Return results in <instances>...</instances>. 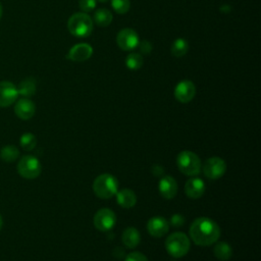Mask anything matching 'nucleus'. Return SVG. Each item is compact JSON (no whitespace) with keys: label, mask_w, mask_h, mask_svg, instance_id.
<instances>
[{"label":"nucleus","mask_w":261,"mask_h":261,"mask_svg":"<svg viewBox=\"0 0 261 261\" xmlns=\"http://www.w3.org/2000/svg\"><path fill=\"white\" fill-rule=\"evenodd\" d=\"M190 237L199 246H210L220 237L218 224L208 217H199L190 226Z\"/></svg>","instance_id":"obj_1"},{"label":"nucleus","mask_w":261,"mask_h":261,"mask_svg":"<svg viewBox=\"0 0 261 261\" xmlns=\"http://www.w3.org/2000/svg\"><path fill=\"white\" fill-rule=\"evenodd\" d=\"M93 191L98 198L109 199L118 191V181L112 174L102 173L94 179Z\"/></svg>","instance_id":"obj_2"},{"label":"nucleus","mask_w":261,"mask_h":261,"mask_svg":"<svg viewBox=\"0 0 261 261\" xmlns=\"http://www.w3.org/2000/svg\"><path fill=\"white\" fill-rule=\"evenodd\" d=\"M67 28L69 33L74 37L86 38L93 31V20L87 13L76 12L69 17Z\"/></svg>","instance_id":"obj_3"},{"label":"nucleus","mask_w":261,"mask_h":261,"mask_svg":"<svg viewBox=\"0 0 261 261\" xmlns=\"http://www.w3.org/2000/svg\"><path fill=\"white\" fill-rule=\"evenodd\" d=\"M178 170L188 176L198 175L201 171L202 163L199 156L189 150H184L176 157Z\"/></svg>","instance_id":"obj_4"},{"label":"nucleus","mask_w":261,"mask_h":261,"mask_svg":"<svg viewBox=\"0 0 261 261\" xmlns=\"http://www.w3.org/2000/svg\"><path fill=\"white\" fill-rule=\"evenodd\" d=\"M190 240L184 232L176 231L168 236L165 241V249L174 258L184 257L190 250Z\"/></svg>","instance_id":"obj_5"},{"label":"nucleus","mask_w":261,"mask_h":261,"mask_svg":"<svg viewBox=\"0 0 261 261\" xmlns=\"http://www.w3.org/2000/svg\"><path fill=\"white\" fill-rule=\"evenodd\" d=\"M42 171V165L39 159L32 155L22 156L17 163V172L20 176L33 179L40 175Z\"/></svg>","instance_id":"obj_6"},{"label":"nucleus","mask_w":261,"mask_h":261,"mask_svg":"<svg viewBox=\"0 0 261 261\" xmlns=\"http://www.w3.org/2000/svg\"><path fill=\"white\" fill-rule=\"evenodd\" d=\"M201 169L206 177L210 179H217L225 173L226 163L222 158L214 156L206 159Z\"/></svg>","instance_id":"obj_7"},{"label":"nucleus","mask_w":261,"mask_h":261,"mask_svg":"<svg viewBox=\"0 0 261 261\" xmlns=\"http://www.w3.org/2000/svg\"><path fill=\"white\" fill-rule=\"evenodd\" d=\"M94 225L100 231L110 230L116 222L115 213L109 208H101L94 215Z\"/></svg>","instance_id":"obj_8"},{"label":"nucleus","mask_w":261,"mask_h":261,"mask_svg":"<svg viewBox=\"0 0 261 261\" xmlns=\"http://www.w3.org/2000/svg\"><path fill=\"white\" fill-rule=\"evenodd\" d=\"M116 43L120 49L124 51H130L139 46L140 38L136 31L127 28L118 32Z\"/></svg>","instance_id":"obj_9"},{"label":"nucleus","mask_w":261,"mask_h":261,"mask_svg":"<svg viewBox=\"0 0 261 261\" xmlns=\"http://www.w3.org/2000/svg\"><path fill=\"white\" fill-rule=\"evenodd\" d=\"M196 95V87L192 81H180L174 89V97L180 103H188Z\"/></svg>","instance_id":"obj_10"},{"label":"nucleus","mask_w":261,"mask_h":261,"mask_svg":"<svg viewBox=\"0 0 261 261\" xmlns=\"http://www.w3.org/2000/svg\"><path fill=\"white\" fill-rule=\"evenodd\" d=\"M18 97L17 88L8 81L0 82V107H8Z\"/></svg>","instance_id":"obj_11"},{"label":"nucleus","mask_w":261,"mask_h":261,"mask_svg":"<svg viewBox=\"0 0 261 261\" xmlns=\"http://www.w3.org/2000/svg\"><path fill=\"white\" fill-rule=\"evenodd\" d=\"M147 229L151 236L155 238H161L168 232L169 223L165 218L161 216H154L149 219L147 223Z\"/></svg>","instance_id":"obj_12"},{"label":"nucleus","mask_w":261,"mask_h":261,"mask_svg":"<svg viewBox=\"0 0 261 261\" xmlns=\"http://www.w3.org/2000/svg\"><path fill=\"white\" fill-rule=\"evenodd\" d=\"M93 54V48L91 45L87 43H80L74 46H72L66 56L67 59L71 61H85L89 59Z\"/></svg>","instance_id":"obj_13"},{"label":"nucleus","mask_w":261,"mask_h":261,"mask_svg":"<svg viewBox=\"0 0 261 261\" xmlns=\"http://www.w3.org/2000/svg\"><path fill=\"white\" fill-rule=\"evenodd\" d=\"M205 182L200 177H191L186 181L185 193L191 199H199L205 193Z\"/></svg>","instance_id":"obj_14"},{"label":"nucleus","mask_w":261,"mask_h":261,"mask_svg":"<svg viewBox=\"0 0 261 261\" xmlns=\"http://www.w3.org/2000/svg\"><path fill=\"white\" fill-rule=\"evenodd\" d=\"M158 189H159L160 195L164 199L170 200L174 198L177 193L176 180L170 175H163L159 180Z\"/></svg>","instance_id":"obj_15"},{"label":"nucleus","mask_w":261,"mask_h":261,"mask_svg":"<svg viewBox=\"0 0 261 261\" xmlns=\"http://www.w3.org/2000/svg\"><path fill=\"white\" fill-rule=\"evenodd\" d=\"M35 111H36L35 103L29 98L19 99L14 106L15 114L17 115V117L23 120H28L32 118L35 114Z\"/></svg>","instance_id":"obj_16"},{"label":"nucleus","mask_w":261,"mask_h":261,"mask_svg":"<svg viewBox=\"0 0 261 261\" xmlns=\"http://www.w3.org/2000/svg\"><path fill=\"white\" fill-rule=\"evenodd\" d=\"M115 196L118 205L123 208H133L137 203V196L130 189H122L120 191H117Z\"/></svg>","instance_id":"obj_17"},{"label":"nucleus","mask_w":261,"mask_h":261,"mask_svg":"<svg viewBox=\"0 0 261 261\" xmlns=\"http://www.w3.org/2000/svg\"><path fill=\"white\" fill-rule=\"evenodd\" d=\"M121 240L122 243L124 244V246L128 249H134L136 248L140 242H141V234L140 231L135 228V227H126L121 236Z\"/></svg>","instance_id":"obj_18"},{"label":"nucleus","mask_w":261,"mask_h":261,"mask_svg":"<svg viewBox=\"0 0 261 261\" xmlns=\"http://www.w3.org/2000/svg\"><path fill=\"white\" fill-rule=\"evenodd\" d=\"M16 88L18 95L22 96L23 98H30L36 93V82L32 77H28L21 81Z\"/></svg>","instance_id":"obj_19"},{"label":"nucleus","mask_w":261,"mask_h":261,"mask_svg":"<svg viewBox=\"0 0 261 261\" xmlns=\"http://www.w3.org/2000/svg\"><path fill=\"white\" fill-rule=\"evenodd\" d=\"M213 253L217 259L225 261V260H228L231 258L232 249H231L230 245H228L227 243L220 242L215 245V247L213 249Z\"/></svg>","instance_id":"obj_20"},{"label":"nucleus","mask_w":261,"mask_h":261,"mask_svg":"<svg viewBox=\"0 0 261 261\" xmlns=\"http://www.w3.org/2000/svg\"><path fill=\"white\" fill-rule=\"evenodd\" d=\"M112 13L105 8H100L94 13V21L99 27H108L112 21Z\"/></svg>","instance_id":"obj_21"},{"label":"nucleus","mask_w":261,"mask_h":261,"mask_svg":"<svg viewBox=\"0 0 261 261\" xmlns=\"http://www.w3.org/2000/svg\"><path fill=\"white\" fill-rule=\"evenodd\" d=\"M188 50H189V43L186 39H182V38L175 39L171 44V48H170L171 54L174 57H182L184 55L187 54Z\"/></svg>","instance_id":"obj_22"},{"label":"nucleus","mask_w":261,"mask_h":261,"mask_svg":"<svg viewBox=\"0 0 261 261\" xmlns=\"http://www.w3.org/2000/svg\"><path fill=\"white\" fill-rule=\"evenodd\" d=\"M19 156L18 149L13 145H7L4 146L0 151V157L5 162H13L15 161Z\"/></svg>","instance_id":"obj_23"},{"label":"nucleus","mask_w":261,"mask_h":261,"mask_svg":"<svg viewBox=\"0 0 261 261\" xmlns=\"http://www.w3.org/2000/svg\"><path fill=\"white\" fill-rule=\"evenodd\" d=\"M143 57L139 53H130L125 58V65L128 69L137 70L142 67L143 65Z\"/></svg>","instance_id":"obj_24"},{"label":"nucleus","mask_w":261,"mask_h":261,"mask_svg":"<svg viewBox=\"0 0 261 261\" xmlns=\"http://www.w3.org/2000/svg\"><path fill=\"white\" fill-rule=\"evenodd\" d=\"M20 146L25 151H32L37 145V138L32 133H24L19 138Z\"/></svg>","instance_id":"obj_25"},{"label":"nucleus","mask_w":261,"mask_h":261,"mask_svg":"<svg viewBox=\"0 0 261 261\" xmlns=\"http://www.w3.org/2000/svg\"><path fill=\"white\" fill-rule=\"evenodd\" d=\"M111 6L113 10L118 14H124L129 10V0H111Z\"/></svg>","instance_id":"obj_26"},{"label":"nucleus","mask_w":261,"mask_h":261,"mask_svg":"<svg viewBox=\"0 0 261 261\" xmlns=\"http://www.w3.org/2000/svg\"><path fill=\"white\" fill-rule=\"evenodd\" d=\"M97 0H80L79 6L84 12H90L96 7Z\"/></svg>","instance_id":"obj_27"},{"label":"nucleus","mask_w":261,"mask_h":261,"mask_svg":"<svg viewBox=\"0 0 261 261\" xmlns=\"http://www.w3.org/2000/svg\"><path fill=\"white\" fill-rule=\"evenodd\" d=\"M124 261H148V259L140 252H132L125 257Z\"/></svg>","instance_id":"obj_28"},{"label":"nucleus","mask_w":261,"mask_h":261,"mask_svg":"<svg viewBox=\"0 0 261 261\" xmlns=\"http://www.w3.org/2000/svg\"><path fill=\"white\" fill-rule=\"evenodd\" d=\"M170 223L173 226H181L185 223V218L181 214H173L170 218Z\"/></svg>","instance_id":"obj_29"},{"label":"nucleus","mask_w":261,"mask_h":261,"mask_svg":"<svg viewBox=\"0 0 261 261\" xmlns=\"http://www.w3.org/2000/svg\"><path fill=\"white\" fill-rule=\"evenodd\" d=\"M139 46H140V48H141V51H142L143 53H146V54H148V53L151 51V49H152L150 43L147 42V41L142 42V43H139Z\"/></svg>","instance_id":"obj_30"},{"label":"nucleus","mask_w":261,"mask_h":261,"mask_svg":"<svg viewBox=\"0 0 261 261\" xmlns=\"http://www.w3.org/2000/svg\"><path fill=\"white\" fill-rule=\"evenodd\" d=\"M163 171H164V169H163V167H162L161 165L155 164V165L152 166V173H153V175H155V176H160V175H162V174H163Z\"/></svg>","instance_id":"obj_31"},{"label":"nucleus","mask_w":261,"mask_h":261,"mask_svg":"<svg viewBox=\"0 0 261 261\" xmlns=\"http://www.w3.org/2000/svg\"><path fill=\"white\" fill-rule=\"evenodd\" d=\"M2 13H3V9H2V5H1V3H0V19H1Z\"/></svg>","instance_id":"obj_32"},{"label":"nucleus","mask_w":261,"mask_h":261,"mask_svg":"<svg viewBox=\"0 0 261 261\" xmlns=\"http://www.w3.org/2000/svg\"><path fill=\"white\" fill-rule=\"evenodd\" d=\"M2 224H3V220H2V217H1V215H0V229L2 228Z\"/></svg>","instance_id":"obj_33"},{"label":"nucleus","mask_w":261,"mask_h":261,"mask_svg":"<svg viewBox=\"0 0 261 261\" xmlns=\"http://www.w3.org/2000/svg\"><path fill=\"white\" fill-rule=\"evenodd\" d=\"M97 1H99V2H107L108 0H97Z\"/></svg>","instance_id":"obj_34"}]
</instances>
